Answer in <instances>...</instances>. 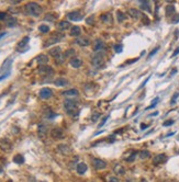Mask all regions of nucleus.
<instances>
[{"mask_svg": "<svg viewBox=\"0 0 179 182\" xmlns=\"http://www.w3.org/2000/svg\"><path fill=\"white\" fill-rule=\"evenodd\" d=\"M65 111L72 116H76L78 114V104L73 99H66L64 101Z\"/></svg>", "mask_w": 179, "mask_h": 182, "instance_id": "1", "label": "nucleus"}, {"mask_svg": "<svg viewBox=\"0 0 179 182\" xmlns=\"http://www.w3.org/2000/svg\"><path fill=\"white\" fill-rule=\"evenodd\" d=\"M25 12L32 17H39L42 12V7L36 2H29L25 5Z\"/></svg>", "mask_w": 179, "mask_h": 182, "instance_id": "2", "label": "nucleus"}, {"mask_svg": "<svg viewBox=\"0 0 179 182\" xmlns=\"http://www.w3.org/2000/svg\"><path fill=\"white\" fill-rule=\"evenodd\" d=\"M104 63V58H103V54L102 53H96L93 55L92 59H91V65L94 68H100Z\"/></svg>", "mask_w": 179, "mask_h": 182, "instance_id": "3", "label": "nucleus"}, {"mask_svg": "<svg viewBox=\"0 0 179 182\" xmlns=\"http://www.w3.org/2000/svg\"><path fill=\"white\" fill-rule=\"evenodd\" d=\"M63 34H58V33H54V34L51 36V39H49L46 42H45V47L50 46V45H53V44H56L57 42H59L62 39H63Z\"/></svg>", "mask_w": 179, "mask_h": 182, "instance_id": "4", "label": "nucleus"}, {"mask_svg": "<svg viewBox=\"0 0 179 182\" xmlns=\"http://www.w3.org/2000/svg\"><path fill=\"white\" fill-rule=\"evenodd\" d=\"M51 136H52L53 138H55V139H62V138L65 137V133L62 128L56 127V128H53V130H52Z\"/></svg>", "mask_w": 179, "mask_h": 182, "instance_id": "5", "label": "nucleus"}, {"mask_svg": "<svg viewBox=\"0 0 179 182\" xmlns=\"http://www.w3.org/2000/svg\"><path fill=\"white\" fill-rule=\"evenodd\" d=\"M92 166L94 169L97 170H101V169L107 168V162L102 159H99V158H94L92 160Z\"/></svg>", "mask_w": 179, "mask_h": 182, "instance_id": "6", "label": "nucleus"}, {"mask_svg": "<svg viewBox=\"0 0 179 182\" xmlns=\"http://www.w3.org/2000/svg\"><path fill=\"white\" fill-rule=\"evenodd\" d=\"M57 150L62 155H64V156H69V155H72V153H73L72 148L69 147L68 145H65V144H61V145H58Z\"/></svg>", "mask_w": 179, "mask_h": 182, "instance_id": "7", "label": "nucleus"}, {"mask_svg": "<svg viewBox=\"0 0 179 182\" xmlns=\"http://www.w3.org/2000/svg\"><path fill=\"white\" fill-rule=\"evenodd\" d=\"M67 19L72 20V21H80L83 19V14L80 11H73L67 14Z\"/></svg>", "mask_w": 179, "mask_h": 182, "instance_id": "8", "label": "nucleus"}, {"mask_svg": "<svg viewBox=\"0 0 179 182\" xmlns=\"http://www.w3.org/2000/svg\"><path fill=\"white\" fill-rule=\"evenodd\" d=\"M52 94H53V92H52L50 88H43L42 90L40 91V97H41V99H44V100L50 99L52 97Z\"/></svg>", "mask_w": 179, "mask_h": 182, "instance_id": "9", "label": "nucleus"}, {"mask_svg": "<svg viewBox=\"0 0 179 182\" xmlns=\"http://www.w3.org/2000/svg\"><path fill=\"white\" fill-rule=\"evenodd\" d=\"M39 72L40 74H42V75H53V72H54V70H53V68L52 67H50V66H40L39 67Z\"/></svg>", "mask_w": 179, "mask_h": 182, "instance_id": "10", "label": "nucleus"}, {"mask_svg": "<svg viewBox=\"0 0 179 182\" xmlns=\"http://www.w3.org/2000/svg\"><path fill=\"white\" fill-rule=\"evenodd\" d=\"M76 43L78 44L79 46H88L90 44V41L87 36H78L76 39Z\"/></svg>", "mask_w": 179, "mask_h": 182, "instance_id": "11", "label": "nucleus"}, {"mask_svg": "<svg viewBox=\"0 0 179 182\" xmlns=\"http://www.w3.org/2000/svg\"><path fill=\"white\" fill-rule=\"evenodd\" d=\"M36 62L40 66H46L47 63H49V56L47 55H44V54H41L36 57Z\"/></svg>", "mask_w": 179, "mask_h": 182, "instance_id": "12", "label": "nucleus"}, {"mask_svg": "<svg viewBox=\"0 0 179 182\" xmlns=\"http://www.w3.org/2000/svg\"><path fill=\"white\" fill-rule=\"evenodd\" d=\"M167 159V157H166V155L165 154H159L157 156H155V158L153 159V163L155 165V166H157V165H160V163H163L165 162Z\"/></svg>", "mask_w": 179, "mask_h": 182, "instance_id": "13", "label": "nucleus"}, {"mask_svg": "<svg viewBox=\"0 0 179 182\" xmlns=\"http://www.w3.org/2000/svg\"><path fill=\"white\" fill-rule=\"evenodd\" d=\"M0 148L3 151H10L11 150V143L8 139H1L0 140Z\"/></svg>", "mask_w": 179, "mask_h": 182, "instance_id": "14", "label": "nucleus"}, {"mask_svg": "<svg viewBox=\"0 0 179 182\" xmlns=\"http://www.w3.org/2000/svg\"><path fill=\"white\" fill-rule=\"evenodd\" d=\"M129 15L130 17H132L133 19H140L141 17H142V13H141V11L140 10H137V9H134V8H131L129 9Z\"/></svg>", "mask_w": 179, "mask_h": 182, "instance_id": "15", "label": "nucleus"}, {"mask_svg": "<svg viewBox=\"0 0 179 182\" xmlns=\"http://www.w3.org/2000/svg\"><path fill=\"white\" fill-rule=\"evenodd\" d=\"M103 48H104V42L102 40H100V39L96 40L94 41V45H93V49L96 52H99V50H102Z\"/></svg>", "mask_w": 179, "mask_h": 182, "instance_id": "16", "label": "nucleus"}, {"mask_svg": "<svg viewBox=\"0 0 179 182\" xmlns=\"http://www.w3.org/2000/svg\"><path fill=\"white\" fill-rule=\"evenodd\" d=\"M137 156H138V153L136 150H131V151H129L128 156L125 157V160L128 161V162H133L136 159Z\"/></svg>", "mask_w": 179, "mask_h": 182, "instance_id": "17", "label": "nucleus"}, {"mask_svg": "<svg viewBox=\"0 0 179 182\" xmlns=\"http://www.w3.org/2000/svg\"><path fill=\"white\" fill-rule=\"evenodd\" d=\"M69 63H71V65L74 68H79V67L83 66V60L80 58H78V57H73Z\"/></svg>", "mask_w": 179, "mask_h": 182, "instance_id": "18", "label": "nucleus"}, {"mask_svg": "<svg viewBox=\"0 0 179 182\" xmlns=\"http://www.w3.org/2000/svg\"><path fill=\"white\" fill-rule=\"evenodd\" d=\"M69 28H72V27H71V23L68 21H62L57 24L58 31H65V30H68Z\"/></svg>", "mask_w": 179, "mask_h": 182, "instance_id": "19", "label": "nucleus"}, {"mask_svg": "<svg viewBox=\"0 0 179 182\" xmlns=\"http://www.w3.org/2000/svg\"><path fill=\"white\" fill-rule=\"evenodd\" d=\"M76 170H77V172L79 175H84L87 171V165L85 162H79L77 165V167H76Z\"/></svg>", "mask_w": 179, "mask_h": 182, "instance_id": "20", "label": "nucleus"}, {"mask_svg": "<svg viewBox=\"0 0 179 182\" xmlns=\"http://www.w3.org/2000/svg\"><path fill=\"white\" fill-rule=\"evenodd\" d=\"M79 94V92L77 89H69V90H66L63 92V96L65 97H77Z\"/></svg>", "mask_w": 179, "mask_h": 182, "instance_id": "21", "label": "nucleus"}, {"mask_svg": "<svg viewBox=\"0 0 179 182\" xmlns=\"http://www.w3.org/2000/svg\"><path fill=\"white\" fill-rule=\"evenodd\" d=\"M47 126L44 125V124H40L39 127H37V132H39V135L41 136V137H43L44 135H46L47 134Z\"/></svg>", "mask_w": 179, "mask_h": 182, "instance_id": "22", "label": "nucleus"}, {"mask_svg": "<svg viewBox=\"0 0 179 182\" xmlns=\"http://www.w3.org/2000/svg\"><path fill=\"white\" fill-rule=\"evenodd\" d=\"M150 157V153L148 150H141V151H138V158L142 159V160L148 159Z\"/></svg>", "mask_w": 179, "mask_h": 182, "instance_id": "23", "label": "nucleus"}, {"mask_svg": "<svg viewBox=\"0 0 179 182\" xmlns=\"http://www.w3.org/2000/svg\"><path fill=\"white\" fill-rule=\"evenodd\" d=\"M62 53V49H61V47H54V48H52V49H50V55L51 56H53V57H58L59 55H62L61 54Z\"/></svg>", "mask_w": 179, "mask_h": 182, "instance_id": "24", "label": "nucleus"}, {"mask_svg": "<svg viewBox=\"0 0 179 182\" xmlns=\"http://www.w3.org/2000/svg\"><path fill=\"white\" fill-rule=\"evenodd\" d=\"M100 19L101 21L104 22V23H111L112 22V15L110 13H103L101 14Z\"/></svg>", "mask_w": 179, "mask_h": 182, "instance_id": "25", "label": "nucleus"}, {"mask_svg": "<svg viewBox=\"0 0 179 182\" xmlns=\"http://www.w3.org/2000/svg\"><path fill=\"white\" fill-rule=\"evenodd\" d=\"M113 171L115 172V175H123L125 173L124 168H123L122 166H120V165H116L114 168H113Z\"/></svg>", "mask_w": 179, "mask_h": 182, "instance_id": "26", "label": "nucleus"}, {"mask_svg": "<svg viewBox=\"0 0 179 182\" xmlns=\"http://www.w3.org/2000/svg\"><path fill=\"white\" fill-rule=\"evenodd\" d=\"M80 33H81L80 27H77V25L72 27V30H71V35H72V36H79Z\"/></svg>", "mask_w": 179, "mask_h": 182, "instance_id": "27", "label": "nucleus"}, {"mask_svg": "<svg viewBox=\"0 0 179 182\" xmlns=\"http://www.w3.org/2000/svg\"><path fill=\"white\" fill-rule=\"evenodd\" d=\"M54 84H55V86H57V87H64V86H66L68 82H67V80H66L65 78H58V79H56V80L54 81Z\"/></svg>", "mask_w": 179, "mask_h": 182, "instance_id": "28", "label": "nucleus"}, {"mask_svg": "<svg viewBox=\"0 0 179 182\" xmlns=\"http://www.w3.org/2000/svg\"><path fill=\"white\" fill-rule=\"evenodd\" d=\"M15 24H17V19L15 18H8L6 19V25L9 27V28H12V27H15Z\"/></svg>", "mask_w": 179, "mask_h": 182, "instance_id": "29", "label": "nucleus"}, {"mask_svg": "<svg viewBox=\"0 0 179 182\" xmlns=\"http://www.w3.org/2000/svg\"><path fill=\"white\" fill-rule=\"evenodd\" d=\"M13 161H15V163H19V165H21L24 162V157L22 156V155H15V157H13Z\"/></svg>", "mask_w": 179, "mask_h": 182, "instance_id": "30", "label": "nucleus"}, {"mask_svg": "<svg viewBox=\"0 0 179 182\" xmlns=\"http://www.w3.org/2000/svg\"><path fill=\"white\" fill-rule=\"evenodd\" d=\"M28 42H29V36H25V37L22 40L21 42L18 44V50H20V48H21V47L25 46V45L28 44Z\"/></svg>", "mask_w": 179, "mask_h": 182, "instance_id": "31", "label": "nucleus"}, {"mask_svg": "<svg viewBox=\"0 0 179 182\" xmlns=\"http://www.w3.org/2000/svg\"><path fill=\"white\" fill-rule=\"evenodd\" d=\"M141 8L150 12V5L148 1H141Z\"/></svg>", "mask_w": 179, "mask_h": 182, "instance_id": "32", "label": "nucleus"}, {"mask_svg": "<svg viewBox=\"0 0 179 182\" xmlns=\"http://www.w3.org/2000/svg\"><path fill=\"white\" fill-rule=\"evenodd\" d=\"M74 54H75V49H68V50H66L65 52V54H64V57L65 58H68V57H72L74 56Z\"/></svg>", "mask_w": 179, "mask_h": 182, "instance_id": "33", "label": "nucleus"}, {"mask_svg": "<svg viewBox=\"0 0 179 182\" xmlns=\"http://www.w3.org/2000/svg\"><path fill=\"white\" fill-rule=\"evenodd\" d=\"M116 17H118V21L119 22H123L125 20V15H124V13L121 12V11H118V12H116Z\"/></svg>", "mask_w": 179, "mask_h": 182, "instance_id": "34", "label": "nucleus"}, {"mask_svg": "<svg viewBox=\"0 0 179 182\" xmlns=\"http://www.w3.org/2000/svg\"><path fill=\"white\" fill-rule=\"evenodd\" d=\"M172 13H175V7L174 6H167V8H166V14L170 15Z\"/></svg>", "mask_w": 179, "mask_h": 182, "instance_id": "35", "label": "nucleus"}, {"mask_svg": "<svg viewBox=\"0 0 179 182\" xmlns=\"http://www.w3.org/2000/svg\"><path fill=\"white\" fill-rule=\"evenodd\" d=\"M39 29H40V31H41L42 33H47V32L50 31V28H49L47 25H45V24L40 25V27H39Z\"/></svg>", "mask_w": 179, "mask_h": 182, "instance_id": "36", "label": "nucleus"}, {"mask_svg": "<svg viewBox=\"0 0 179 182\" xmlns=\"http://www.w3.org/2000/svg\"><path fill=\"white\" fill-rule=\"evenodd\" d=\"M56 18H55V15L54 14H46L45 15V18H44V20H46V21H54Z\"/></svg>", "mask_w": 179, "mask_h": 182, "instance_id": "37", "label": "nucleus"}, {"mask_svg": "<svg viewBox=\"0 0 179 182\" xmlns=\"http://www.w3.org/2000/svg\"><path fill=\"white\" fill-rule=\"evenodd\" d=\"M55 116H56V114H55L54 112H52L51 110L47 113H46V118H47V119H54Z\"/></svg>", "mask_w": 179, "mask_h": 182, "instance_id": "38", "label": "nucleus"}, {"mask_svg": "<svg viewBox=\"0 0 179 182\" xmlns=\"http://www.w3.org/2000/svg\"><path fill=\"white\" fill-rule=\"evenodd\" d=\"M158 101H159V99H156V100H154V101H153V103H152V104L150 105V106H148V108H147V109H146V110H150V109H153V108H155V105L157 104V102Z\"/></svg>", "mask_w": 179, "mask_h": 182, "instance_id": "39", "label": "nucleus"}, {"mask_svg": "<svg viewBox=\"0 0 179 182\" xmlns=\"http://www.w3.org/2000/svg\"><path fill=\"white\" fill-rule=\"evenodd\" d=\"M99 116H100V114H99V113H98V112H94L92 114V118H91V120H92L93 122H96L97 120L99 119Z\"/></svg>", "mask_w": 179, "mask_h": 182, "instance_id": "40", "label": "nucleus"}, {"mask_svg": "<svg viewBox=\"0 0 179 182\" xmlns=\"http://www.w3.org/2000/svg\"><path fill=\"white\" fill-rule=\"evenodd\" d=\"M86 22L88 23V24H93V22H94V17H93V15L89 17V18L86 20Z\"/></svg>", "mask_w": 179, "mask_h": 182, "instance_id": "41", "label": "nucleus"}, {"mask_svg": "<svg viewBox=\"0 0 179 182\" xmlns=\"http://www.w3.org/2000/svg\"><path fill=\"white\" fill-rule=\"evenodd\" d=\"M108 182H120V181H119V179L116 177H111V178H109Z\"/></svg>", "mask_w": 179, "mask_h": 182, "instance_id": "42", "label": "nucleus"}, {"mask_svg": "<svg viewBox=\"0 0 179 182\" xmlns=\"http://www.w3.org/2000/svg\"><path fill=\"white\" fill-rule=\"evenodd\" d=\"M172 124H174V121H172V120H168V121L164 122V126H170Z\"/></svg>", "mask_w": 179, "mask_h": 182, "instance_id": "43", "label": "nucleus"}, {"mask_svg": "<svg viewBox=\"0 0 179 182\" xmlns=\"http://www.w3.org/2000/svg\"><path fill=\"white\" fill-rule=\"evenodd\" d=\"M6 19H7V13L0 12V21H1V20H6Z\"/></svg>", "mask_w": 179, "mask_h": 182, "instance_id": "44", "label": "nucleus"}, {"mask_svg": "<svg viewBox=\"0 0 179 182\" xmlns=\"http://www.w3.org/2000/svg\"><path fill=\"white\" fill-rule=\"evenodd\" d=\"M179 96V93L178 92H176L175 94H174V97H172V104H174L175 102H176V100H177V97Z\"/></svg>", "mask_w": 179, "mask_h": 182, "instance_id": "45", "label": "nucleus"}, {"mask_svg": "<svg viewBox=\"0 0 179 182\" xmlns=\"http://www.w3.org/2000/svg\"><path fill=\"white\" fill-rule=\"evenodd\" d=\"M158 49H159V47H156V48H154L152 52H150V57H152V56H154L156 53L158 52Z\"/></svg>", "mask_w": 179, "mask_h": 182, "instance_id": "46", "label": "nucleus"}, {"mask_svg": "<svg viewBox=\"0 0 179 182\" xmlns=\"http://www.w3.org/2000/svg\"><path fill=\"white\" fill-rule=\"evenodd\" d=\"M122 46L121 45H115V52H116V53H121L122 52Z\"/></svg>", "mask_w": 179, "mask_h": 182, "instance_id": "47", "label": "nucleus"}, {"mask_svg": "<svg viewBox=\"0 0 179 182\" xmlns=\"http://www.w3.org/2000/svg\"><path fill=\"white\" fill-rule=\"evenodd\" d=\"M108 118H109V116H106L104 119L102 120V122H101V124H100V125H99V127H101V126H102V125H104V123H106V121H107V120H108Z\"/></svg>", "mask_w": 179, "mask_h": 182, "instance_id": "48", "label": "nucleus"}, {"mask_svg": "<svg viewBox=\"0 0 179 182\" xmlns=\"http://www.w3.org/2000/svg\"><path fill=\"white\" fill-rule=\"evenodd\" d=\"M179 54V47L177 49H176V50H175V52H174V54H172V56H176V55H178Z\"/></svg>", "mask_w": 179, "mask_h": 182, "instance_id": "49", "label": "nucleus"}, {"mask_svg": "<svg viewBox=\"0 0 179 182\" xmlns=\"http://www.w3.org/2000/svg\"><path fill=\"white\" fill-rule=\"evenodd\" d=\"M8 75H9V74H6V75H3V76H0V80H2V79H5V78H7Z\"/></svg>", "mask_w": 179, "mask_h": 182, "instance_id": "50", "label": "nucleus"}, {"mask_svg": "<svg viewBox=\"0 0 179 182\" xmlns=\"http://www.w3.org/2000/svg\"><path fill=\"white\" fill-rule=\"evenodd\" d=\"M146 127H147V125H145V124H142V125H141V128H142V130H145Z\"/></svg>", "mask_w": 179, "mask_h": 182, "instance_id": "51", "label": "nucleus"}, {"mask_svg": "<svg viewBox=\"0 0 179 182\" xmlns=\"http://www.w3.org/2000/svg\"><path fill=\"white\" fill-rule=\"evenodd\" d=\"M158 114V112H155V113H153V114H150V115H152V116H155V115H157Z\"/></svg>", "mask_w": 179, "mask_h": 182, "instance_id": "52", "label": "nucleus"}, {"mask_svg": "<svg viewBox=\"0 0 179 182\" xmlns=\"http://www.w3.org/2000/svg\"><path fill=\"white\" fill-rule=\"evenodd\" d=\"M141 182H147V181H146V179H142V180H141Z\"/></svg>", "mask_w": 179, "mask_h": 182, "instance_id": "53", "label": "nucleus"}, {"mask_svg": "<svg viewBox=\"0 0 179 182\" xmlns=\"http://www.w3.org/2000/svg\"><path fill=\"white\" fill-rule=\"evenodd\" d=\"M162 182H170V181H162Z\"/></svg>", "mask_w": 179, "mask_h": 182, "instance_id": "54", "label": "nucleus"}, {"mask_svg": "<svg viewBox=\"0 0 179 182\" xmlns=\"http://www.w3.org/2000/svg\"><path fill=\"white\" fill-rule=\"evenodd\" d=\"M0 28H1V27H0Z\"/></svg>", "mask_w": 179, "mask_h": 182, "instance_id": "55", "label": "nucleus"}]
</instances>
